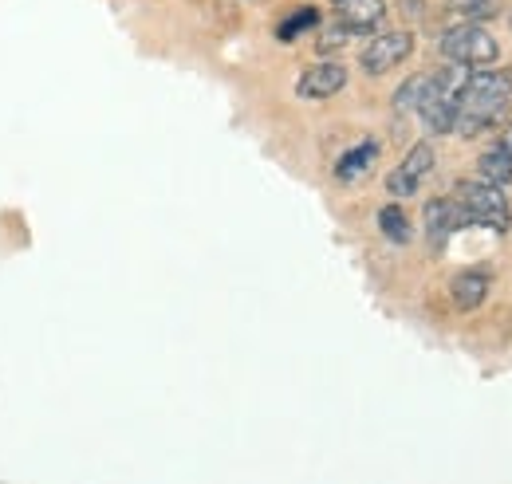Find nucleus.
I'll list each match as a JSON object with an SVG mask.
<instances>
[{
    "label": "nucleus",
    "instance_id": "nucleus-10",
    "mask_svg": "<svg viewBox=\"0 0 512 484\" xmlns=\"http://www.w3.org/2000/svg\"><path fill=\"white\" fill-rule=\"evenodd\" d=\"M477 170H481V182L489 185H509L512 182V146H493L477 158Z\"/></svg>",
    "mask_w": 512,
    "mask_h": 484
},
{
    "label": "nucleus",
    "instance_id": "nucleus-11",
    "mask_svg": "<svg viewBox=\"0 0 512 484\" xmlns=\"http://www.w3.org/2000/svg\"><path fill=\"white\" fill-rule=\"evenodd\" d=\"M375 158H379V146L375 142H363V146H355V150H347L339 162H335V178H343V182H351V178H359V174H367L371 166H375Z\"/></svg>",
    "mask_w": 512,
    "mask_h": 484
},
{
    "label": "nucleus",
    "instance_id": "nucleus-14",
    "mask_svg": "<svg viewBox=\"0 0 512 484\" xmlns=\"http://www.w3.org/2000/svg\"><path fill=\"white\" fill-rule=\"evenodd\" d=\"M379 229H383L386 241H394V244L410 241V221H406V213H402L398 205H383V209H379Z\"/></svg>",
    "mask_w": 512,
    "mask_h": 484
},
{
    "label": "nucleus",
    "instance_id": "nucleus-7",
    "mask_svg": "<svg viewBox=\"0 0 512 484\" xmlns=\"http://www.w3.org/2000/svg\"><path fill=\"white\" fill-rule=\"evenodd\" d=\"M343 83H347L343 63H316L312 71L300 75L296 95H300V99H331L335 91H343Z\"/></svg>",
    "mask_w": 512,
    "mask_h": 484
},
{
    "label": "nucleus",
    "instance_id": "nucleus-17",
    "mask_svg": "<svg viewBox=\"0 0 512 484\" xmlns=\"http://www.w3.org/2000/svg\"><path fill=\"white\" fill-rule=\"evenodd\" d=\"M402 12H422V0H402Z\"/></svg>",
    "mask_w": 512,
    "mask_h": 484
},
{
    "label": "nucleus",
    "instance_id": "nucleus-1",
    "mask_svg": "<svg viewBox=\"0 0 512 484\" xmlns=\"http://www.w3.org/2000/svg\"><path fill=\"white\" fill-rule=\"evenodd\" d=\"M509 95H512L509 71H469V79L461 87V99H457L453 130L461 138L481 134L485 126H493V122L509 111Z\"/></svg>",
    "mask_w": 512,
    "mask_h": 484
},
{
    "label": "nucleus",
    "instance_id": "nucleus-2",
    "mask_svg": "<svg viewBox=\"0 0 512 484\" xmlns=\"http://www.w3.org/2000/svg\"><path fill=\"white\" fill-rule=\"evenodd\" d=\"M457 201L465 205V213H469L477 225H485V229H493V233H509L512 209H509V201H505V193H501V185L461 182L457 185Z\"/></svg>",
    "mask_w": 512,
    "mask_h": 484
},
{
    "label": "nucleus",
    "instance_id": "nucleus-6",
    "mask_svg": "<svg viewBox=\"0 0 512 484\" xmlns=\"http://www.w3.org/2000/svg\"><path fill=\"white\" fill-rule=\"evenodd\" d=\"M465 225H473V217L465 213V205L457 197H438V201L426 205V237H430L434 248H442Z\"/></svg>",
    "mask_w": 512,
    "mask_h": 484
},
{
    "label": "nucleus",
    "instance_id": "nucleus-5",
    "mask_svg": "<svg viewBox=\"0 0 512 484\" xmlns=\"http://www.w3.org/2000/svg\"><path fill=\"white\" fill-rule=\"evenodd\" d=\"M430 170H434V146H430V142H418V146L406 154V162H402L398 170H390L386 193H390V197H414L422 178H426Z\"/></svg>",
    "mask_w": 512,
    "mask_h": 484
},
{
    "label": "nucleus",
    "instance_id": "nucleus-4",
    "mask_svg": "<svg viewBox=\"0 0 512 484\" xmlns=\"http://www.w3.org/2000/svg\"><path fill=\"white\" fill-rule=\"evenodd\" d=\"M414 52V36L410 32H379L367 48H363V71L367 75H386L390 67H398V63L406 60Z\"/></svg>",
    "mask_w": 512,
    "mask_h": 484
},
{
    "label": "nucleus",
    "instance_id": "nucleus-13",
    "mask_svg": "<svg viewBox=\"0 0 512 484\" xmlns=\"http://www.w3.org/2000/svg\"><path fill=\"white\" fill-rule=\"evenodd\" d=\"M426 87H430V75H410V79L394 91V111H418L422 99H426Z\"/></svg>",
    "mask_w": 512,
    "mask_h": 484
},
{
    "label": "nucleus",
    "instance_id": "nucleus-16",
    "mask_svg": "<svg viewBox=\"0 0 512 484\" xmlns=\"http://www.w3.org/2000/svg\"><path fill=\"white\" fill-rule=\"evenodd\" d=\"M457 12H469V16H489L493 12V0H449Z\"/></svg>",
    "mask_w": 512,
    "mask_h": 484
},
{
    "label": "nucleus",
    "instance_id": "nucleus-15",
    "mask_svg": "<svg viewBox=\"0 0 512 484\" xmlns=\"http://www.w3.org/2000/svg\"><path fill=\"white\" fill-rule=\"evenodd\" d=\"M351 36H355V32H351V28H343V24L327 28V32L320 36V52H339V48H343V44H347Z\"/></svg>",
    "mask_w": 512,
    "mask_h": 484
},
{
    "label": "nucleus",
    "instance_id": "nucleus-9",
    "mask_svg": "<svg viewBox=\"0 0 512 484\" xmlns=\"http://www.w3.org/2000/svg\"><path fill=\"white\" fill-rule=\"evenodd\" d=\"M449 296H453V303L461 311H473V307H481L485 296H489V276L485 272H457L449 280Z\"/></svg>",
    "mask_w": 512,
    "mask_h": 484
},
{
    "label": "nucleus",
    "instance_id": "nucleus-8",
    "mask_svg": "<svg viewBox=\"0 0 512 484\" xmlns=\"http://www.w3.org/2000/svg\"><path fill=\"white\" fill-rule=\"evenodd\" d=\"M331 4H335V12H339V24L351 28L355 36L379 28L386 16V0H331Z\"/></svg>",
    "mask_w": 512,
    "mask_h": 484
},
{
    "label": "nucleus",
    "instance_id": "nucleus-3",
    "mask_svg": "<svg viewBox=\"0 0 512 484\" xmlns=\"http://www.w3.org/2000/svg\"><path fill=\"white\" fill-rule=\"evenodd\" d=\"M438 48H442V56L449 63H465V67L497 63V56H501V44L481 24H457V28H449Z\"/></svg>",
    "mask_w": 512,
    "mask_h": 484
},
{
    "label": "nucleus",
    "instance_id": "nucleus-12",
    "mask_svg": "<svg viewBox=\"0 0 512 484\" xmlns=\"http://www.w3.org/2000/svg\"><path fill=\"white\" fill-rule=\"evenodd\" d=\"M316 24H320V12H316V8H300V12H292L288 20H280V24H276V40H284V44H288V40H296V36L312 32Z\"/></svg>",
    "mask_w": 512,
    "mask_h": 484
}]
</instances>
